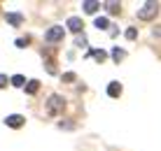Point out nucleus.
<instances>
[{
    "instance_id": "f257e3e1",
    "label": "nucleus",
    "mask_w": 161,
    "mask_h": 151,
    "mask_svg": "<svg viewBox=\"0 0 161 151\" xmlns=\"http://www.w3.org/2000/svg\"><path fill=\"white\" fill-rule=\"evenodd\" d=\"M65 109V100L61 96H49L47 100V112L49 114H61V112Z\"/></svg>"
},
{
    "instance_id": "f03ea898",
    "label": "nucleus",
    "mask_w": 161,
    "mask_h": 151,
    "mask_svg": "<svg viewBox=\"0 0 161 151\" xmlns=\"http://www.w3.org/2000/svg\"><path fill=\"white\" fill-rule=\"evenodd\" d=\"M157 12H159V5H157V3H147L145 7L138 12V16H140L142 21H149V19H154V16H157Z\"/></svg>"
},
{
    "instance_id": "7ed1b4c3",
    "label": "nucleus",
    "mask_w": 161,
    "mask_h": 151,
    "mask_svg": "<svg viewBox=\"0 0 161 151\" xmlns=\"http://www.w3.org/2000/svg\"><path fill=\"white\" fill-rule=\"evenodd\" d=\"M63 40V28L61 26H54L47 30V42H61Z\"/></svg>"
},
{
    "instance_id": "20e7f679",
    "label": "nucleus",
    "mask_w": 161,
    "mask_h": 151,
    "mask_svg": "<svg viewBox=\"0 0 161 151\" xmlns=\"http://www.w3.org/2000/svg\"><path fill=\"white\" fill-rule=\"evenodd\" d=\"M5 123H7L9 128H21V126H24V116H21V114H12V116L5 119Z\"/></svg>"
},
{
    "instance_id": "39448f33",
    "label": "nucleus",
    "mask_w": 161,
    "mask_h": 151,
    "mask_svg": "<svg viewBox=\"0 0 161 151\" xmlns=\"http://www.w3.org/2000/svg\"><path fill=\"white\" fill-rule=\"evenodd\" d=\"M68 28H70L73 33H80V30H82V19H77V16H70V19H68Z\"/></svg>"
},
{
    "instance_id": "423d86ee",
    "label": "nucleus",
    "mask_w": 161,
    "mask_h": 151,
    "mask_svg": "<svg viewBox=\"0 0 161 151\" xmlns=\"http://www.w3.org/2000/svg\"><path fill=\"white\" fill-rule=\"evenodd\" d=\"M5 19H7V23H9V26H21L24 16H21V14H14V12H9L7 16H5Z\"/></svg>"
},
{
    "instance_id": "0eeeda50",
    "label": "nucleus",
    "mask_w": 161,
    "mask_h": 151,
    "mask_svg": "<svg viewBox=\"0 0 161 151\" xmlns=\"http://www.w3.org/2000/svg\"><path fill=\"white\" fill-rule=\"evenodd\" d=\"M108 93H110V96H112V98L121 96V84H119V81H112V84H110V86H108Z\"/></svg>"
},
{
    "instance_id": "6e6552de",
    "label": "nucleus",
    "mask_w": 161,
    "mask_h": 151,
    "mask_svg": "<svg viewBox=\"0 0 161 151\" xmlns=\"http://www.w3.org/2000/svg\"><path fill=\"white\" fill-rule=\"evenodd\" d=\"M98 7H101V5H98L96 0H91V3L86 0V3H84V12H86V14H96V12H98Z\"/></svg>"
},
{
    "instance_id": "1a4fd4ad",
    "label": "nucleus",
    "mask_w": 161,
    "mask_h": 151,
    "mask_svg": "<svg viewBox=\"0 0 161 151\" xmlns=\"http://www.w3.org/2000/svg\"><path fill=\"white\" fill-rule=\"evenodd\" d=\"M37 88H40V81H37V79H33V81H26V93H28V96L37 93Z\"/></svg>"
},
{
    "instance_id": "9d476101",
    "label": "nucleus",
    "mask_w": 161,
    "mask_h": 151,
    "mask_svg": "<svg viewBox=\"0 0 161 151\" xmlns=\"http://www.w3.org/2000/svg\"><path fill=\"white\" fill-rule=\"evenodd\" d=\"M86 56H89V58H91V56H93V58H96V60H98V63H103V60H105V58H108V54H105V51H103V49H96V51H89Z\"/></svg>"
},
{
    "instance_id": "9b49d317",
    "label": "nucleus",
    "mask_w": 161,
    "mask_h": 151,
    "mask_svg": "<svg viewBox=\"0 0 161 151\" xmlns=\"http://www.w3.org/2000/svg\"><path fill=\"white\" fill-rule=\"evenodd\" d=\"M12 86H24L26 88V77L24 75H14L12 77Z\"/></svg>"
},
{
    "instance_id": "f8f14e48",
    "label": "nucleus",
    "mask_w": 161,
    "mask_h": 151,
    "mask_svg": "<svg viewBox=\"0 0 161 151\" xmlns=\"http://www.w3.org/2000/svg\"><path fill=\"white\" fill-rule=\"evenodd\" d=\"M112 56H114V63H119L121 58H124V49H119V47H114L112 49Z\"/></svg>"
},
{
    "instance_id": "ddd939ff",
    "label": "nucleus",
    "mask_w": 161,
    "mask_h": 151,
    "mask_svg": "<svg viewBox=\"0 0 161 151\" xmlns=\"http://www.w3.org/2000/svg\"><path fill=\"white\" fill-rule=\"evenodd\" d=\"M47 72H49V75H56V72H58L56 63H54V60H49V58H47Z\"/></svg>"
},
{
    "instance_id": "4468645a",
    "label": "nucleus",
    "mask_w": 161,
    "mask_h": 151,
    "mask_svg": "<svg viewBox=\"0 0 161 151\" xmlns=\"http://www.w3.org/2000/svg\"><path fill=\"white\" fill-rule=\"evenodd\" d=\"M108 12L119 14V12H121V9H119V3H108Z\"/></svg>"
},
{
    "instance_id": "2eb2a0df",
    "label": "nucleus",
    "mask_w": 161,
    "mask_h": 151,
    "mask_svg": "<svg viewBox=\"0 0 161 151\" xmlns=\"http://www.w3.org/2000/svg\"><path fill=\"white\" fill-rule=\"evenodd\" d=\"M124 35H126V40H136V37H138V30H136V28H129Z\"/></svg>"
},
{
    "instance_id": "dca6fc26",
    "label": "nucleus",
    "mask_w": 161,
    "mask_h": 151,
    "mask_svg": "<svg viewBox=\"0 0 161 151\" xmlns=\"http://www.w3.org/2000/svg\"><path fill=\"white\" fill-rule=\"evenodd\" d=\"M108 26H110L108 19H103V16H101V19H96V28H108Z\"/></svg>"
},
{
    "instance_id": "f3484780",
    "label": "nucleus",
    "mask_w": 161,
    "mask_h": 151,
    "mask_svg": "<svg viewBox=\"0 0 161 151\" xmlns=\"http://www.w3.org/2000/svg\"><path fill=\"white\" fill-rule=\"evenodd\" d=\"M61 79H63L65 84H70V81H75V72H65L63 77H61Z\"/></svg>"
},
{
    "instance_id": "a211bd4d",
    "label": "nucleus",
    "mask_w": 161,
    "mask_h": 151,
    "mask_svg": "<svg viewBox=\"0 0 161 151\" xmlns=\"http://www.w3.org/2000/svg\"><path fill=\"white\" fill-rule=\"evenodd\" d=\"M28 44V37H21V40H16V47H26Z\"/></svg>"
},
{
    "instance_id": "6ab92c4d",
    "label": "nucleus",
    "mask_w": 161,
    "mask_h": 151,
    "mask_svg": "<svg viewBox=\"0 0 161 151\" xmlns=\"http://www.w3.org/2000/svg\"><path fill=\"white\" fill-rule=\"evenodd\" d=\"M77 44H80V47H84V44H86V40H84V35H77V40H75Z\"/></svg>"
},
{
    "instance_id": "aec40b11",
    "label": "nucleus",
    "mask_w": 161,
    "mask_h": 151,
    "mask_svg": "<svg viewBox=\"0 0 161 151\" xmlns=\"http://www.w3.org/2000/svg\"><path fill=\"white\" fill-rule=\"evenodd\" d=\"M5 86H7V77L0 75V88H5Z\"/></svg>"
},
{
    "instance_id": "412c9836",
    "label": "nucleus",
    "mask_w": 161,
    "mask_h": 151,
    "mask_svg": "<svg viewBox=\"0 0 161 151\" xmlns=\"http://www.w3.org/2000/svg\"><path fill=\"white\" fill-rule=\"evenodd\" d=\"M117 33H119V30H117V26H110V35L117 37Z\"/></svg>"
},
{
    "instance_id": "4be33fe9",
    "label": "nucleus",
    "mask_w": 161,
    "mask_h": 151,
    "mask_svg": "<svg viewBox=\"0 0 161 151\" xmlns=\"http://www.w3.org/2000/svg\"><path fill=\"white\" fill-rule=\"evenodd\" d=\"M154 35H159V37H161V26H159V28H154Z\"/></svg>"
}]
</instances>
